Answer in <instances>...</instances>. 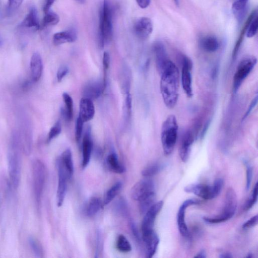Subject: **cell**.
Instances as JSON below:
<instances>
[{
  "label": "cell",
  "mask_w": 258,
  "mask_h": 258,
  "mask_svg": "<svg viewBox=\"0 0 258 258\" xmlns=\"http://www.w3.org/2000/svg\"><path fill=\"white\" fill-rule=\"evenodd\" d=\"M132 96L130 93H127L125 98V106L128 112H130L132 108Z\"/></svg>",
  "instance_id": "48"
},
{
  "label": "cell",
  "mask_w": 258,
  "mask_h": 258,
  "mask_svg": "<svg viewBox=\"0 0 258 258\" xmlns=\"http://www.w3.org/2000/svg\"><path fill=\"white\" fill-rule=\"evenodd\" d=\"M163 168V165L159 163H153L142 171V174L146 177H150L158 173Z\"/></svg>",
  "instance_id": "34"
},
{
  "label": "cell",
  "mask_w": 258,
  "mask_h": 258,
  "mask_svg": "<svg viewBox=\"0 0 258 258\" xmlns=\"http://www.w3.org/2000/svg\"><path fill=\"white\" fill-rule=\"evenodd\" d=\"M237 205V198L235 190L229 187L225 194L224 207L222 213L214 217H203L204 221L210 224L224 222L230 219L234 215Z\"/></svg>",
  "instance_id": "5"
},
{
  "label": "cell",
  "mask_w": 258,
  "mask_h": 258,
  "mask_svg": "<svg viewBox=\"0 0 258 258\" xmlns=\"http://www.w3.org/2000/svg\"><path fill=\"white\" fill-rule=\"evenodd\" d=\"M246 257L250 258V257H252V254L251 253H248V255Z\"/></svg>",
  "instance_id": "55"
},
{
  "label": "cell",
  "mask_w": 258,
  "mask_h": 258,
  "mask_svg": "<svg viewBox=\"0 0 258 258\" xmlns=\"http://www.w3.org/2000/svg\"><path fill=\"white\" fill-rule=\"evenodd\" d=\"M160 75V89L163 102L167 107L172 108L175 106L178 97L179 77L178 68L169 59Z\"/></svg>",
  "instance_id": "1"
},
{
  "label": "cell",
  "mask_w": 258,
  "mask_h": 258,
  "mask_svg": "<svg viewBox=\"0 0 258 258\" xmlns=\"http://www.w3.org/2000/svg\"><path fill=\"white\" fill-rule=\"evenodd\" d=\"M2 43V40H1V37H0V45Z\"/></svg>",
  "instance_id": "56"
},
{
  "label": "cell",
  "mask_w": 258,
  "mask_h": 258,
  "mask_svg": "<svg viewBox=\"0 0 258 258\" xmlns=\"http://www.w3.org/2000/svg\"><path fill=\"white\" fill-rule=\"evenodd\" d=\"M30 66L32 80L34 82H37L40 79L43 71L42 60L38 52H35L32 55Z\"/></svg>",
  "instance_id": "20"
},
{
  "label": "cell",
  "mask_w": 258,
  "mask_h": 258,
  "mask_svg": "<svg viewBox=\"0 0 258 258\" xmlns=\"http://www.w3.org/2000/svg\"><path fill=\"white\" fill-rule=\"evenodd\" d=\"M59 21V16L54 12L50 10L45 13L43 17L41 26L42 28L50 26L55 25Z\"/></svg>",
  "instance_id": "33"
},
{
  "label": "cell",
  "mask_w": 258,
  "mask_h": 258,
  "mask_svg": "<svg viewBox=\"0 0 258 258\" xmlns=\"http://www.w3.org/2000/svg\"><path fill=\"white\" fill-rule=\"evenodd\" d=\"M163 206L162 201L155 203L144 214L142 223V234L153 231L154 222Z\"/></svg>",
  "instance_id": "10"
},
{
  "label": "cell",
  "mask_w": 258,
  "mask_h": 258,
  "mask_svg": "<svg viewBox=\"0 0 258 258\" xmlns=\"http://www.w3.org/2000/svg\"><path fill=\"white\" fill-rule=\"evenodd\" d=\"M244 165L246 167V190H248L252 178V174H253V170L252 167L251 165L247 161H244Z\"/></svg>",
  "instance_id": "41"
},
{
  "label": "cell",
  "mask_w": 258,
  "mask_h": 258,
  "mask_svg": "<svg viewBox=\"0 0 258 258\" xmlns=\"http://www.w3.org/2000/svg\"><path fill=\"white\" fill-rule=\"evenodd\" d=\"M121 187L122 183L120 181L114 184L106 192L104 199V204L106 205L110 203L119 192Z\"/></svg>",
  "instance_id": "32"
},
{
  "label": "cell",
  "mask_w": 258,
  "mask_h": 258,
  "mask_svg": "<svg viewBox=\"0 0 258 258\" xmlns=\"http://www.w3.org/2000/svg\"><path fill=\"white\" fill-rule=\"evenodd\" d=\"M184 190L186 192L194 194L204 200H211L219 195L213 184L209 185L204 183L191 184L185 186Z\"/></svg>",
  "instance_id": "9"
},
{
  "label": "cell",
  "mask_w": 258,
  "mask_h": 258,
  "mask_svg": "<svg viewBox=\"0 0 258 258\" xmlns=\"http://www.w3.org/2000/svg\"><path fill=\"white\" fill-rule=\"evenodd\" d=\"M175 4L178 7L179 5V0H173Z\"/></svg>",
  "instance_id": "53"
},
{
  "label": "cell",
  "mask_w": 258,
  "mask_h": 258,
  "mask_svg": "<svg viewBox=\"0 0 258 258\" xmlns=\"http://www.w3.org/2000/svg\"><path fill=\"white\" fill-rule=\"evenodd\" d=\"M69 69L66 66H60L56 73V78L58 82H61L63 78L68 74Z\"/></svg>",
  "instance_id": "44"
},
{
  "label": "cell",
  "mask_w": 258,
  "mask_h": 258,
  "mask_svg": "<svg viewBox=\"0 0 258 258\" xmlns=\"http://www.w3.org/2000/svg\"><path fill=\"white\" fill-rule=\"evenodd\" d=\"M46 178V168L43 162L36 159L32 163V182L34 196L39 209L41 204Z\"/></svg>",
  "instance_id": "6"
},
{
  "label": "cell",
  "mask_w": 258,
  "mask_h": 258,
  "mask_svg": "<svg viewBox=\"0 0 258 258\" xmlns=\"http://www.w3.org/2000/svg\"><path fill=\"white\" fill-rule=\"evenodd\" d=\"M257 62L254 56L248 55L242 58L238 63L232 82V90L236 93L241 84L250 73Z\"/></svg>",
  "instance_id": "7"
},
{
  "label": "cell",
  "mask_w": 258,
  "mask_h": 258,
  "mask_svg": "<svg viewBox=\"0 0 258 258\" xmlns=\"http://www.w3.org/2000/svg\"><path fill=\"white\" fill-rule=\"evenodd\" d=\"M20 26L24 28H33L35 30L40 28L38 13L35 7L30 8L28 13L20 24Z\"/></svg>",
  "instance_id": "25"
},
{
  "label": "cell",
  "mask_w": 258,
  "mask_h": 258,
  "mask_svg": "<svg viewBox=\"0 0 258 258\" xmlns=\"http://www.w3.org/2000/svg\"><path fill=\"white\" fill-rule=\"evenodd\" d=\"M199 44L203 50L210 53L216 52L220 47L218 39L213 35L202 37L199 40Z\"/></svg>",
  "instance_id": "23"
},
{
  "label": "cell",
  "mask_w": 258,
  "mask_h": 258,
  "mask_svg": "<svg viewBox=\"0 0 258 258\" xmlns=\"http://www.w3.org/2000/svg\"><path fill=\"white\" fill-rule=\"evenodd\" d=\"M77 1L78 3H80V4H84L85 2V0H76Z\"/></svg>",
  "instance_id": "54"
},
{
  "label": "cell",
  "mask_w": 258,
  "mask_h": 258,
  "mask_svg": "<svg viewBox=\"0 0 258 258\" xmlns=\"http://www.w3.org/2000/svg\"><path fill=\"white\" fill-rule=\"evenodd\" d=\"M180 59L182 64V87L187 96L190 98L193 95L191 76L192 63L191 59L185 55H181Z\"/></svg>",
  "instance_id": "8"
},
{
  "label": "cell",
  "mask_w": 258,
  "mask_h": 258,
  "mask_svg": "<svg viewBox=\"0 0 258 258\" xmlns=\"http://www.w3.org/2000/svg\"><path fill=\"white\" fill-rule=\"evenodd\" d=\"M77 39L76 31L73 29L55 33L53 36V42L56 45L75 42Z\"/></svg>",
  "instance_id": "22"
},
{
  "label": "cell",
  "mask_w": 258,
  "mask_h": 258,
  "mask_svg": "<svg viewBox=\"0 0 258 258\" xmlns=\"http://www.w3.org/2000/svg\"><path fill=\"white\" fill-rule=\"evenodd\" d=\"M209 124H210V121H208L206 123V124L201 133V138H203L204 137V136L205 135V134L206 133V132L208 130V127L209 126Z\"/></svg>",
  "instance_id": "50"
},
{
  "label": "cell",
  "mask_w": 258,
  "mask_h": 258,
  "mask_svg": "<svg viewBox=\"0 0 258 258\" xmlns=\"http://www.w3.org/2000/svg\"><path fill=\"white\" fill-rule=\"evenodd\" d=\"M258 28V19L257 14H256L250 21L246 31V36L248 38H251L255 35L257 33Z\"/></svg>",
  "instance_id": "37"
},
{
  "label": "cell",
  "mask_w": 258,
  "mask_h": 258,
  "mask_svg": "<svg viewBox=\"0 0 258 258\" xmlns=\"http://www.w3.org/2000/svg\"><path fill=\"white\" fill-rule=\"evenodd\" d=\"M56 167L58 173V184L56 191V203L60 207L64 201L67 191V175L58 159L56 160Z\"/></svg>",
  "instance_id": "12"
},
{
  "label": "cell",
  "mask_w": 258,
  "mask_h": 258,
  "mask_svg": "<svg viewBox=\"0 0 258 258\" xmlns=\"http://www.w3.org/2000/svg\"><path fill=\"white\" fill-rule=\"evenodd\" d=\"M194 139V135L190 130L187 131L182 136L179 146V154L181 160L184 162H186L189 158Z\"/></svg>",
  "instance_id": "15"
},
{
  "label": "cell",
  "mask_w": 258,
  "mask_h": 258,
  "mask_svg": "<svg viewBox=\"0 0 258 258\" xmlns=\"http://www.w3.org/2000/svg\"><path fill=\"white\" fill-rule=\"evenodd\" d=\"M84 123L79 117L77 118L75 130V138L77 142H79L82 137Z\"/></svg>",
  "instance_id": "42"
},
{
  "label": "cell",
  "mask_w": 258,
  "mask_h": 258,
  "mask_svg": "<svg viewBox=\"0 0 258 258\" xmlns=\"http://www.w3.org/2000/svg\"><path fill=\"white\" fill-rule=\"evenodd\" d=\"M63 101L64 103V108L63 109V114L68 120H71L73 117V101L71 96L67 93H63L62 95Z\"/></svg>",
  "instance_id": "31"
},
{
  "label": "cell",
  "mask_w": 258,
  "mask_h": 258,
  "mask_svg": "<svg viewBox=\"0 0 258 258\" xmlns=\"http://www.w3.org/2000/svg\"><path fill=\"white\" fill-rule=\"evenodd\" d=\"M93 148V142L91 138L90 131L87 130L82 142V168H85L89 163Z\"/></svg>",
  "instance_id": "21"
},
{
  "label": "cell",
  "mask_w": 258,
  "mask_h": 258,
  "mask_svg": "<svg viewBox=\"0 0 258 258\" xmlns=\"http://www.w3.org/2000/svg\"><path fill=\"white\" fill-rule=\"evenodd\" d=\"M23 0H8L7 6V12L12 15L15 12L22 4Z\"/></svg>",
  "instance_id": "40"
},
{
  "label": "cell",
  "mask_w": 258,
  "mask_h": 258,
  "mask_svg": "<svg viewBox=\"0 0 258 258\" xmlns=\"http://www.w3.org/2000/svg\"><path fill=\"white\" fill-rule=\"evenodd\" d=\"M116 246L119 251L122 252H128L132 250L130 242L123 235H120L117 237Z\"/></svg>",
  "instance_id": "36"
},
{
  "label": "cell",
  "mask_w": 258,
  "mask_h": 258,
  "mask_svg": "<svg viewBox=\"0 0 258 258\" xmlns=\"http://www.w3.org/2000/svg\"><path fill=\"white\" fill-rule=\"evenodd\" d=\"M61 131V125L60 122L59 121H57L50 129L48 134L47 142L48 143L54 138H56L60 134Z\"/></svg>",
  "instance_id": "39"
},
{
  "label": "cell",
  "mask_w": 258,
  "mask_h": 258,
  "mask_svg": "<svg viewBox=\"0 0 258 258\" xmlns=\"http://www.w3.org/2000/svg\"><path fill=\"white\" fill-rule=\"evenodd\" d=\"M95 114V107L93 100L83 97L80 102L79 117L84 122H88L91 120Z\"/></svg>",
  "instance_id": "17"
},
{
  "label": "cell",
  "mask_w": 258,
  "mask_h": 258,
  "mask_svg": "<svg viewBox=\"0 0 258 258\" xmlns=\"http://www.w3.org/2000/svg\"><path fill=\"white\" fill-rule=\"evenodd\" d=\"M153 24L151 20L148 17H142L136 21L134 25L135 35L140 39H146L152 33Z\"/></svg>",
  "instance_id": "14"
},
{
  "label": "cell",
  "mask_w": 258,
  "mask_h": 258,
  "mask_svg": "<svg viewBox=\"0 0 258 258\" xmlns=\"http://www.w3.org/2000/svg\"><path fill=\"white\" fill-rule=\"evenodd\" d=\"M257 223V215H256L252 217L250 219L246 221L242 225V228L244 229H247L253 227Z\"/></svg>",
  "instance_id": "45"
},
{
  "label": "cell",
  "mask_w": 258,
  "mask_h": 258,
  "mask_svg": "<svg viewBox=\"0 0 258 258\" xmlns=\"http://www.w3.org/2000/svg\"><path fill=\"white\" fill-rule=\"evenodd\" d=\"M113 7L108 0H103L100 11L99 44L100 47L110 42L113 36Z\"/></svg>",
  "instance_id": "3"
},
{
  "label": "cell",
  "mask_w": 258,
  "mask_h": 258,
  "mask_svg": "<svg viewBox=\"0 0 258 258\" xmlns=\"http://www.w3.org/2000/svg\"><path fill=\"white\" fill-rule=\"evenodd\" d=\"M248 0H237L232 6L233 15L238 21H241L244 17Z\"/></svg>",
  "instance_id": "26"
},
{
  "label": "cell",
  "mask_w": 258,
  "mask_h": 258,
  "mask_svg": "<svg viewBox=\"0 0 258 258\" xmlns=\"http://www.w3.org/2000/svg\"><path fill=\"white\" fill-rule=\"evenodd\" d=\"M257 102V96L256 95L255 97L252 99L251 102H250L249 105L248 107V108L244 114L242 121H244L250 114L251 111L253 110V108L255 106Z\"/></svg>",
  "instance_id": "46"
},
{
  "label": "cell",
  "mask_w": 258,
  "mask_h": 258,
  "mask_svg": "<svg viewBox=\"0 0 258 258\" xmlns=\"http://www.w3.org/2000/svg\"><path fill=\"white\" fill-rule=\"evenodd\" d=\"M110 61V58L109 53L106 51L104 52L102 59L104 74V80H106V72L109 67Z\"/></svg>",
  "instance_id": "43"
},
{
  "label": "cell",
  "mask_w": 258,
  "mask_h": 258,
  "mask_svg": "<svg viewBox=\"0 0 258 258\" xmlns=\"http://www.w3.org/2000/svg\"><path fill=\"white\" fill-rule=\"evenodd\" d=\"M178 127L176 118L173 115H169L163 122L161 140L166 155L171 154L174 150L177 139Z\"/></svg>",
  "instance_id": "4"
},
{
  "label": "cell",
  "mask_w": 258,
  "mask_h": 258,
  "mask_svg": "<svg viewBox=\"0 0 258 258\" xmlns=\"http://www.w3.org/2000/svg\"><path fill=\"white\" fill-rule=\"evenodd\" d=\"M21 143L19 135L13 132L8 153V169L11 182L14 188L19 186L21 174Z\"/></svg>",
  "instance_id": "2"
},
{
  "label": "cell",
  "mask_w": 258,
  "mask_h": 258,
  "mask_svg": "<svg viewBox=\"0 0 258 258\" xmlns=\"http://www.w3.org/2000/svg\"><path fill=\"white\" fill-rule=\"evenodd\" d=\"M155 191V184L150 179H142L136 183L131 189L132 198L139 201L149 194Z\"/></svg>",
  "instance_id": "11"
},
{
  "label": "cell",
  "mask_w": 258,
  "mask_h": 258,
  "mask_svg": "<svg viewBox=\"0 0 258 258\" xmlns=\"http://www.w3.org/2000/svg\"><path fill=\"white\" fill-rule=\"evenodd\" d=\"M142 237L145 244L147 257L151 258L156 251L159 242V237L154 230L142 234Z\"/></svg>",
  "instance_id": "19"
},
{
  "label": "cell",
  "mask_w": 258,
  "mask_h": 258,
  "mask_svg": "<svg viewBox=\"0 0 258 258\" xmlns=\"http://www.w3.org/2000/svg\"><path fill=\"white\" fill-rule=\"evenodd\" d=\"M136 2L142 9L147 8L150 4V0H136Z\"/></svg>",
  "instance_id": "49"
},
{
  "label": "cell",
  "mask_w": 258,
  "mask_h": 258,
  "mask_svg": "<svg viewBox=\"0 0 258 258\" xmlns=\"http://www.w3.org/2000/svg\"><path fill=\"white\" fill-rule=\"evenodd\" d=\"M194 257L199 258H205L206 257V251L204 250H201Z\"/></svg>",
  "instance_id": "51"
},
{
  "label": "cell",
  "mask_w": 258,
  "mask_h": 258,
  "mask_svg": "<svg viewBox=\"0 0 258 258\" xmlns=\"http://www.w3.org/2000/svg\"><path fill=\"white\" fill-rule=\"evenodd\" d=\"M57 159L63 167L68 179L70 178L74 173V169L71 150L67 149L64 150Z\"/></svg>",
  "instance_id": "24"
},
{
  "label": "cell",
  "mask_w": 258,
  "mask_h": 258,
  "mask_svg": "<svg viewBox=\"0 0 258 258\" xmlns=\"http://www.w3.org/2000/svg\"><path fill=\"white\" fill-rule=\"evenodd\" d=\"M257 14L256 10H253L250 15L248 16L246 21L245 22L240 33L239 34V36L238 38V39L235 43L234 48L233 49L232 54V59H234L235 58L237 52L239 49V48L241 46V44L242 43V42L243 41L244 36L245 35V34L246 33V31L247 28V26L252 19V18L253 17V16Z\"/></svg>",
  "instance_id": "28"
},
{
  "label": "cell",
  "mask_w": 258,
  "mask_h": 258,
  "mask_svg": "<svg viewBox=\"0 0 258 258\" xmlns=\"http://www.w3.org/2000/svg\"><path fill=\"white\" fill-rule=\"evenodd\" d=\"M155 63L157 71L160 74L169 60L164 44L161 42H156L153 45Z\"/></svg>",
  "instance_id": "16"
},
{
  "label": "cell",
  "mask_w": 258,
  "mask_h": 258,
  "mask_svg": "<svg viewBox=\"0 0 258 258\" xmlns=\"http://www.w3.org/2000/svg\"><path fill=\"white\" fill-rule=\"evenodd\" d=\"M102 203L100 199L96 197L91 198L87 204L85 212L89 217L95 215L102 208Z\"/></svg>",
  "instance_id": "29"
},
{
  "label": "cell",
  "mask_w": 258,
  "mask_h": 258,
  "mask_svg": "<svg viewBox=\"0 0 258 258\" xmlns=\"http://www.w3.org/2000/svg\"><path fill=\"white\" fill-rule=\"evenodd\" d=\"M55 0H44L43 6V11L44 13L50 10V8Z\"/></svg>",
  "instance_id": "47"
},
{
  "label": "cell",
  "mask_w": 258,
  "mask_h": 258,
  "mask_svg": "<svg viewBox=\"0 0 258 258\" xmlns=\"http://www.w3.org/2000/svg\"><path fill=\"white\" fill-rule=\"evenodd\" d=\"M232 257L233 256L231 255V254L229 252L223 253H221L220 255V257H221V258H230V257Z\"/></svg>",
  "instance_id": "52"
},
{
  "label": "cell",
  "mask_w": 258,
  "mask_h": 258,
  "mask_svg": "<svg viewBox=\"0 0 258 258\" xmlns=\"http://www.w3.org/2000/svg\"><path fill=\"white\" fill-rule=\"evenodd\" d=\"M104 88L103 82L95 81L88 83L83 89L84 97L92 100L97 99L102 94Z\"/></svg>",
  "instance_id": "18"
},
{
  "label": "cell",
  "mask_w": 258,
  "mask_h": 258,
  "mask_svg": "<svg viewBox=\"0 0 258 258\" xmlns=\"http://www.w3.org/2000/svg\"><path fill=\"white\" fill-rule=\"evenodd\" d=\"M200 201L195 199L184 201L180 206L177 215V223L180 233L184 237H187L189 232L185 221V211L186 208L191 205H198Z\"/></svg>",
  "instance_id": "13"
},
{
  "label": "cell",
  "mask_w": 258,
  "mask_h": 258,
  "mask_svg": "<svg viewBox=\"0 0 258 258\" xmlns=\"http://www.w3.org/2000/svg\"><path fill=\"white\" fill-rule=\"evenodd\" d=\"M156 194L152 192L139 201V210L141 214H145L150 208L155 203Z\"/></svg>",
  "instance_id": "30"
},
{
  "label": "cell",
  "mask_w": 258,
  "mask_h": 258,
  "mask_svg": "<svg viewBox=\"0 0 258 258\" xmlns=\"http://www.w3.org/2000/svg\"><path fill=\"white\" fill-rule=\"evenodd\" d=\"M258 193V184L256 182L252 189L251 194L248 200L245 203L244 206V209L245 211L251 209L253 205L256 203L257 200Z\"/></svg>",
  "instance_id": "38"
},
{
  "label": "cell",
  "mask_w": 258,
  "mask_h": 258,
  "mask_svg": "<svg viewBox=\"0 0 258 258\" xmlns=\"http://www.w3.org/2000/svg\"><path fill=\"white\" fill-rule=\"evenodd\" d=\"M106 162L109 169L113 172L122 173L125 171V168L119 162L117 155L114 153L107 156Z\"/></svg>",
  "instance_id": "27"
},
{
  "label": "cell",
  "mask_w": 258,
  "mask_h": 258,
  "mask_svg": "<svg viewBox=\"0 0 258 258\" xmlns=\"http://www.w3.org/2000/svg\"><path fill=\"white\" fill-rule=\"evenodd\" d=\"M28 243L33 253L37 257H43V248L39 242L33 236L28 238Z\"/></svg>",
  "instance_id": "35"
}]
</instances>
